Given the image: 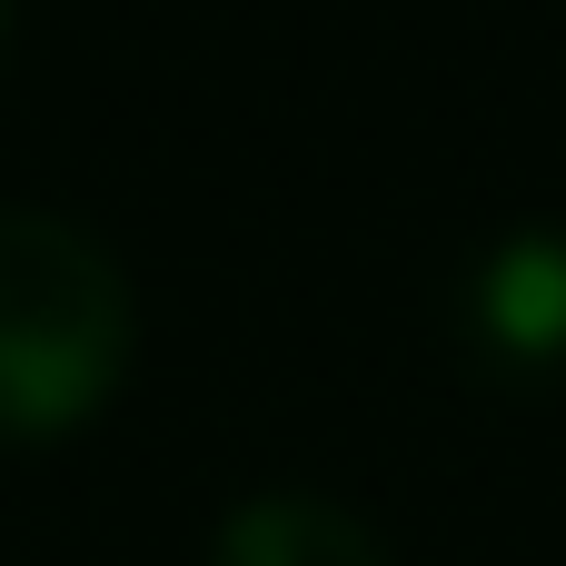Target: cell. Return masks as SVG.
I'll return each mask as SVG.
<instances>
[{
	"mask_svg": "<svg viewBox=\"0 0 566 566\" xmlns=\"http://www.w3.org/2000/svg\"><path fill=\"white\" fill-rule=\"evenodd\" d=\"M458 338L488 378L507 388H557L566 378V229H497L468 279H458Z\"/></svg>",
	"mask_w": 566,
	"mask_h": 566,
	"instance_id": "2",
	"label": "cell"
},
{
	"mask_svg": "<svg viewBox=\"0 0 566 566\" xmlns=\"http://www.w3.org/2000/svg\"><path fill=\"white\" fill-rule=\"evenodd\" d=\"M0 60H10V0H0Z\"/></svg>",
	"mask_w": 566,
	"mask_h": 566,
	"instance_id": "4",
	"label": "cell"
},
{
	"mask_svg": "<svg viewBox=\"0 0 566 566\" xmlns=\"http://www.w3.org/2000/svg\"><path fill=\"white\" fill-rule=\"evenodd\" d=\"M139 358V298L99 229L0 199V448L90 428Z\"/></svg>",
	"mask_w": 566,
	"mask_h": 566,
	"instance_id": "1",
	"label": "cell"
},
{
	"mask_svg": "<svg viewBox=\"0 0 566 566\" xmlns=\"http://www.w3.org/2000/svg\"><path fill=\"white\" fill-rule=\"evenodd\" d=\"M209 566H398V557L358 507H338L318 488H259L219 517Z\"/></svg>",
	"mask_w": 566,
	"mask_h": 566,
	"instance_id": "3",
	"label": "cell"
}]
</instances>
